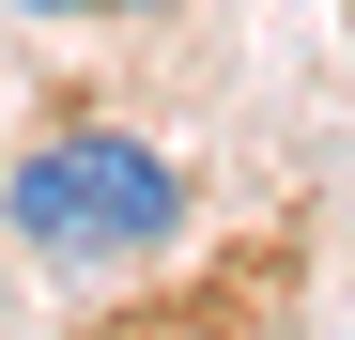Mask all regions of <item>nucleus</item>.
Here are the masks:
<instances>
[{
    "label": "nucleus",
    "instance_id": "obj_1",
    "mask_svg": "<svg viewBox=\"0 0 355 340\" xmlns=\"http://www.w3.org/2000/svg\"><path fill=\"white\" fill-rule=\"evenodd\" d=\"M0 232L46 278H124V263H155L186 232V170L155 139H124V124H62V139H31L0 170Z\"/></svg>",
    "mask_w": 355,
    "mask_h": 340
},
{
    "label": "nucleus",
    "instance_id": "obj_2",
    "mask_svg": "<svg viewBox=\"0 0 355 340\" xmlns=\"http://www.w3.org/2000/svg\"><path fill=\"white\" fill-rule=\"evenodd\" d=\"M16 16H108V0H16Z\"/></svg>",
    "mask_w": 355,
    "mask_h": 340
},
{
    "label": "nucleus",
    "instance_id": "obj_3",
    "mask_svg": "<svg viewBox=\"0 0 355 340\" xmlns=\"http://www.w3.org/2000/svg\"><path fill=\"white\" fill-rule=\"evenodd\" d=\"M108 16H155V0H108Z\"/></svg>",
    "mask_w": 355,
    "mask_h": 340
}]
</instances>
